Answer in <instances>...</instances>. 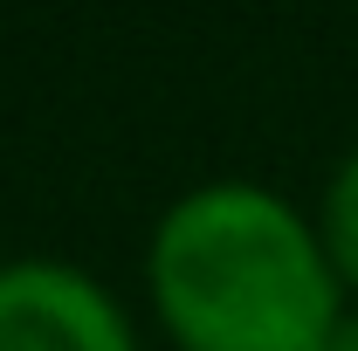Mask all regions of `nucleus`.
I'll return each mask as SVG.
<instances>
[{
	"mask_svg": "<svg viewBox=\"0 0 358 351\" xmlns=\"http://www.w3.org/2000/svg\"><path fill=\"white\" fill-rule=\"evenodd\" d=\"M317 234H324V255L338 268V282L358 289V145L345 152V166L324 186V207H317Z\"/></svg>",
	"mask_w": 358,
	"mask_h": 351,
	"instance_id": "nucleus-3",
	"label": "nucleus"
},
{
	"mask_svg": "<svg viewBox=\"0 0 358 351\" xmlns=\"http://www.w3.org/2000/svg\"><path fill=\"white\" fill-rule=\"evenodd\" d=\"M0 351H138L117 296L69 262H0Z\"/></svg>",
	"mask_w": 358,
	"mask_h": 351,
	"instance_id": "nucleus-2",
	"label": "nucleus"
},
{
	"mask_svg": "<svg viewBox=\"0 0 358 351\" xmlns=\"http://www.w3.org/2000/svg\"><path fill=\"white\" fill-rule=\"evenodd\" d=\"M317 351H358V317H338V324H331V338H324Z\"/></svg>",
	"mask_w": 358,
	"mask_h": 351,
	"instance_id": "nucleus-4",
	"label": "nucleus"
},
{
	"mask_svg": "<svg viewBox=\"0 0 358 351\" xmlns=\"http://www.w3.org/2000/svg\"><path fill=\"white\" fill-rule=\"evenodd\" d=\"M145 289L179 351H317L345 317L324 234L255 179L179 193L152 227Z\"/></svg>",
	"mask_w": 358,
	"mask_h": 351,
	"instance_id": "nucleus-1",
	"label": "nucleus"
}]
</instances>
